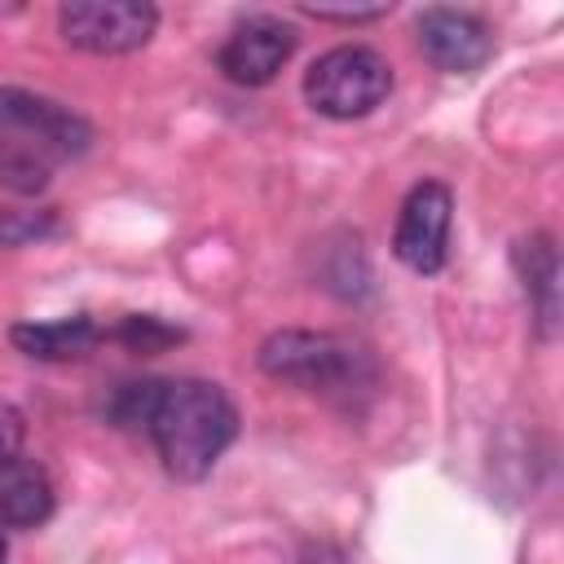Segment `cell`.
Masks as SVG:
<instances>
[{"label": "cell", "mask_w": 564, "mask_h": 564, "mask_svg": "<svg viewBox=\"0 0 564 564\" xmlns=\"http://www.w3.org/2000/svg\"><path fill=\"white\" fill-rule=\"evenodd\" d=\"M57 26L70 48L119 57L137 53L159 31V9L145 0H70L57 9Z\"/></svg>", "instance_id": "cell-4"}, {"label": "cell", "mask_w": 564, "mask_h": 564, "mask_svg": "<svg viewBox=\"0 0 564 564\" xmlns=\"http://www.w3.org/2000/svg\"><path fill=\"white\" fill-rule=\"evenodd\" d=\"M62 229L53 207H0V247H31Z\"/></svg>", "instance_id": "cell-14"}, {"label": "cell", "mask_w": 564, "mask_h": 564, "mask_svg": "<svg viewBox=\"0 0 564 564\" xmlns=\"http://www.w3.org/2000/svg\"><path fill=\"white\" fill-rule=\"evenodd\" d=\"M419 48L445 75H471L494 57V31L467 9H423Z\"/></svg>", "instance_id": "cell-8"}, {"label": "cell", "mask_w": 564, "mask_h": 564, "mask_svg": "<svg viewBox=\"0 0 564 564\" xmlns=\"http://www.w3.org/2000/svg\"><path fill=\"white\" fill-rule=\"evenodd\" d=\"M53 502V480L35 458H9L0 467V529H40Z\"/></svg>", "instance_id": "cell-11"}, {"label": "cell", "mask_w": 564, "mask_h": 564, "mask_svg": "<svg viewBox=\"0 0 564 564\" xmlns=\"http://www.w3.org/2000/svg\"><path fill=\"white\" fill-rule=\"evenodd\" d=\"M22 436H26V423H22V414H18L9 401H0V467H4L9 458H18V449H22Z\"/></svg>", "instance_id": "cell-16"}, {"label": "cell", "mask_w": 564, "mask_h": 564, "mask_svg": "<svg viewBox=\"0 0 564 564\" xmlns=\"http://www.w3.org/2000/svg\"><path fill=\"white\" fill-rule=\"evenodd\" d=\"M101 335V326L88 313H70V317H53V322H13L9 326V344L35 361H79Z\"/></svg>", "instance_id": "cell-10"}, {"label": "cell", "mask_w": 564, "mask_h": 564, "mask_svg": "<svg viewBox=\"0 0 564 564\" xmlns=\"http://www.w3.org/2000/svg\"><path fill=\"white\" fill-rule=\"evenodd\" d=\"M300 13L317 18V22H344V26H361V22H379L392 13V4H352V9H330V4H300Z\"/></svg>", "instance_id": "cell-15"}, {"label": "cell", "mask_w": 564, "mask_h": 564, "mask_svg": "<svg viewBox=\"0 0 564 564\" xmlns=\"http://www.w3.org/2000/svg\"><path fill=\"white\" fill-rule=\"evenodd\" d=\"M9 560V546H4V533H0V564Z\"/></svg>", "instance_id": "cell-17"}, {"label": "cell", "mask_w": 564, "mask_h": 564, "mask_svg": "<svg viewBox=\"0 0 564 564\" xmlns=\"http://www.w3.org/2000/svg\"><path fill=\"white\" fill-rule=\"evenodd\" d=\"M511 264L520 273V286L529 295L533 322L542 339H555L560 330V251L551 234H524L511 247Z\"/></svg>", "instance_id": "cell-9"}, {"label": "cell", "mask_w": 564, "mask_h": 564, "mask_svg": "<svg viewBox=\"0 0 564 564\" xmlns=\"http://www.w3.org/2000/svg\"><path fill=\"white\" fill-rule=\"evenodd\" d=\"M449 220H454L449 185L445 181H419L401 203V216L392 229V256L419 278L441 273L445 256H449Z\"/></svg>", "instance_id": "cell-6"}, {"label": "cell", "mask_w": 564, "mask_h": 564, "mask_svg": "<svg viewBox=\"0 0 564 564\" xmlns=\"http://www.w3.org/2000/svg\"><path fill=\"white\" fill-rule=\"evenodd\" d=\"M256 366L278 383L304 388V392L339 401V405H357L379 383L375 357L361 344H352L335 330L282 326L260 344Z\"/></svg>", "instance_id": "cell-2"}, {"label": "cell", "mask_w": 564, "mask_h": 564, "mask_svg": "<svg viewBox=\"0 0 564 564\" xmlns=\"http://www.w3.org/2000/svg\"><path fill=\"white\" fill-rule=\"evenodd\" d=\"M53 176V159H44L40 150L13 141V137H0V185L9 194H40Z\"/></svg>", "instance_id": "cell-12"}, {"label": "cell", "mask_w": 564, "mask_h": 564, "mask_svg": "<svg viewBox=\"0 0 564 564\" xmlns=\"http://www.w3.org/2000/svg\"><path fill=\"white\" fill-rule=\"evenodd\" d=\"M392 93V66L379 48L370 44H339L326 48L308 70H304V101L326 115V119H361L379 110Z\"/></svg>", "instance_id": "cell-3"}, {"label": "cell", "mask_w": 564, "mask_h": 564, "mask_svg": "<svg viewBox=\"0 0 564 564\" xmlns=\"http://www.w3.org/2000/svg\"><path fill=\"white\" fill-rule=\"evenodd\" d=\"M0 137H13L44 159H75L93 145V123L31 88H0Z\"/></svg>", "instance_id": "cell-5"}, {"label": "cell", "mask_w": 564, "mask_h": 564, "mask_svg": "<svg viewBox=\"0 0 564 564\" xmlns=\"http://www.w3.org/2000/svg\"><path fill=\"white\" fill-rule=\"evenodd\" d=\"M101 335H110L115 344H123L128 352H141V357L163 352V348H172V344L185 339L181 326H172V322H163V317H154V313H128L115 330H101Z\"/></svg>", "instance_id": "cell-13"}, {"label": "cell", "mask_w": 564, "mask_h": 564, "mask_svg": "<svg viewBox=\"0 0 564 564\" xmlns=\"http://www.w3.org/2000/svg\"><path fill=\"white\" fill-rule=\"evenodd\" d=\"M115 427L145 432L172 480H203L238 436V405L212 379H132L106 397Z\"/></svg>", "instance_id": "cell-1"}, {"label": "cell", "mask_w": 564, "mask_h": 564, "mask_svg": "<svg viewBox=\"0 0 564 564\" xmlns=\"http://www.w3.org/2000/svg\"><path fill=\"white\" fill-rule=\"evenodd\" d=\"M291 53H295V26L273 13H256L225 35V44L216 48V70L238 88H264L278 79Z\"/></svg>", "instance_id": "cell-7"}]
</instances>
